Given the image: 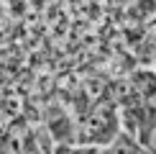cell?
I'll use <instances>...</instances> for the list:
<instances>
[{"label":"cell","mask_w":156,"mask_h":154,"mask_svg":"<svg viewBox=\"0 0 156 154\" xmlns=\"http://www.w3.org/2000/svg\"><path fill=\"white\" fill-rule=\"evenodd\" d=\"M54 154H102V146H80V144H56Z\"/></svg>","instance_id":"8992f818"},{"label":"cell","mask_w":156,"mask_h":154,"mask_svg":"<svg viewBox=\"0 0 156 154\" xmlns=\"http://www.w3.org/2000/svg\"><path fill=\"white\" fill-rule=\"evenodd\" d=\"M120 131V113L115 100L105 93L87 108L82 118H77L74 144L80 146H108Z\"/></svg>","instance_id":"6da1fadb"},{"label":"cell","mask_w":156,"mask_h":154,"mask_svg":"<svg viewBox=\"0 0 156 154\" xmlns=\"http://www.w3.org/2000/svg\"><path fill=\"white\" fill-rule=\"evenodd\" d=\"M26 128H28V118L18 116L5 123V131L0 136V154H23V136H26Z\"/></svg>","instance_id":"277c9868"},{"label":"cell","mask_w":156,"mask_h":154,"mask_svg":"<svg viewBox=\"0 0 156 154\" xmlns=\"http://www.w3.org/2000/svg\"><path fill=\"white\" fill-rule=\"evenodd\" d=\"M128 80H131V85L138 90L141 100H144V123L138 128V141L154 154L151 139L156 134V69L141 64L128 75Z\"/></svg>","instance_id":"7a4b0ae2"},{"label":"cell","mask_w":156,"mask_h":154,"mask_svg":"<svg viewBox=\"0 0 156 154\" xmlns=\"http://www.w3.org/2000/svg\"><path fill=\"white\" fill-rule=\"evenodd\" d=\"M5 123H8V121H5L3 116H0V136H3V131H5Z\"/></svg>","instance_id":"52a82bcc"},{"label":"cell","mask_w":156,"mask_h":154,"mask_svg":"<svg viewBox=\"0 0 156 154\" xmlns=\"http://www.w3.org/2000/svg\"><path fill=\"white\" fill-rule=\"evenodd\" d=\"M151 67H154V69H156V51H154V64H151Z\"/></svg>","instance_id":"ba28073f"},{"label":"cell","mask_w":156,"mask_h":154,"mask_svg":"<svg viewBox=\"0 0 156 154\" xmlns=\"http://www.w3.org/2000/svg\"><path fill=\"white\" fill-rule=\"evenodd\" d=\"M44 128L51 134L54 144H74V136H77V118L69 116V111L59 103H51L44 111V118H41Z\"/></svg>","instance_id":"3957f363"},{"label":"cell","mask_w":156,"mask_h":154,"mask_svg":"<svg viewBox=\"0 0 156 154\" xmlns=\"http://www.w3.org/2000/svg\"><path fill=\"white\" fill-rule=\"evenodd\" d=\"M144 152H148V149L133 136V134L123 131V128L118 131V136L110 141L108 146H102V154H144Z\"/></svg>","instance_id":"5b68a950"}]
</instances>
